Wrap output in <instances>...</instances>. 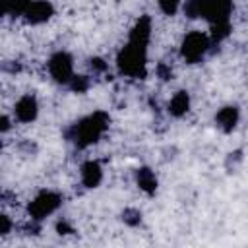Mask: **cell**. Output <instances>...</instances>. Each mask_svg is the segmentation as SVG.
I'll return each mask as SVG.
<instances>
[{
  "label": "cell",
  "instance_id": "cell-1",
  "mask_svg": "<svg viewBox=\"0 0 248 248\" xmlns=\"http://www.w3.org/2000/svg\"><path fill=\"white\" fill-rule=\"evenodd\" d=\"M108 114L103 110H95L87 116H83L81 120H78L72 130H70V140L78 145V147H87L99 141V138L107 132L108 128Z\"/></svg>",
  "mask_w": 248,
  "mask_h": 248
},
{
  "label": "cell",
  "instance_id": "cell-2",
  "mask_svg": "<svg viewBox=\"0 0 248 248\" xmlns=\"http://www.w3.org/2000/svg\"><path fill=\"white\" fill-rule=\"evenodd\" d=\"M145 62H147V45H141L136 41H128V45L122 46L116 56L118 70L130 78H143Z\"/></svg>",
  "mask_w": 248,
  "mask_h": 248
},
{
  "label": "cell",
  "instance_id": "cell-3",
  "mask_svg": "<svg viewBox=\"0 0 248 248\" xmlns=\"http://www.w3.org/2000/svg\"><path fill=\"white\" fill-rule=\"evenodd\" d=\"M209 45H211V41H209V37H207L205 33H202V31H192V33H188V35L182 39L180 56H182L188 64H196V62H200V60L207 54Z\"/></svg>",
  "mask_w": 248,
  "mask_h": 248
},
{
  "label": "cell",
  "instance_id": "cell-4",
  "mask_svg": "<svg viewBox=\"0 0 248 248\" xmlns=\"http://www.w3.org/2000/svg\"><path fill=\"white\" fill-rule=\"evenodd\" d=\"M60 203H62V198L56 194V192H50V190H43V192H39L35 198H33V202H29V215H31V219H45V217H48V215H52L58 207H60Z\"/></svg>",
  "mask_w": 248,
  "mask_h": 248
},
{
  "label": "cell",
  "instance_id": "cell-5",
  "mask_svg": "<svg viewBox=\"0 0 248 248\" xmlns=\"http://www.w3.org/2000/svg\"><path fill=\"white\" fill-rule=\"evenodd\" d=\"M48 72H50V78L58 83H70L72 78H74V60L68 52L60 50V52H54L48 60Z\"/></svg>",
  "mask_w": 248,
  "mask_h": 248
},
{
  "label": "cell",
  "instance_id": "cell-6",
  "mask_svg": "<svg viewBox=\"0 0 248 248\" xmlns=\"http://www.w3.org/2000/svg\"><path fill=\"white\" fill-rule=\"evenodd\" d=\"M52 14H54V8L48 0H31V4L27 6L23 14V19L31 25H39V23L48 21Z\"/></svg>",
  "mask_w": 248,
  "mask_h": 248
},
{
  "label": "cell",
  "instance_id": "cell-7",
  "mask_svg": "<svg viewBox=\"0 0 248 248\" xmlns=\"http://www.w3.org/2000/svg\"><path fill=\"white\" fill-rule=\"evenodd\" d=\"M37 112H39V103H37L35 95H31V93L19 97L17 103H16V107H14V116L19 122H23V124L33 122L37 118Z\"/></svg>",
  "mask_w": 248,
  "mask_h": 248
},
{
  "label": "cell",
  "instance_id": "cell-8",
  "mask_svg": "<svg viewBox=\"0 0 248 248\" xmlns=\"http://www.w3.org/2000/svg\"><path fill=\"white\" fill-rule=\"evenodd\" d=\"M238 118H240V112L234 105H229V107H223L217 110L215 114V124L217 128H221L223 132H232L238 124Z\"/></svg>",
  "mask_w": 248,
  "mask_h": 248
},
{
  "label": "cell",
  "instance_id": "cell-9",
  "mask_svg": "<svg viewBox=\"0 0 248 248\" xmlns=\"http://www.w3.org/2000/svg\"><path fill=\"white\" fill-rule=\"evenodd\" d=\"M79 174H81V182L85 188H97L103 180V169L97 161H85L81 165Z\"/></svg>",
  "mask_w": 248,
  "mask_h": 248
},
{
  "label": "cell",
  "instance_id": "cell-10",
  "mask_svg": "<svg viewBox=\"0 0 248 248\" xmlns=\"http://www.w3.org/2000/svg\"><path fill=\"white\" fill-rule=\"evenodd\" d=\"M188 108H190V95L186 91H176L169 101V114L178 118V116H184Z\"/></svg>",
  "mask_w": 248,
  "mask_h": 248
},
{
  "label": "cell",
  "instance_id": "cell-11",
  "mask_svg": "<svg viewBox=\"0 0 248 248\" xmlns=\"http://www.w3.org/2000/svg\"><path fill=\"white\" fill-rule=\"evenodd\" d=\"M136 182H138V186L143 190V192H147V194H153L155 190H157V178H155V172L151 170V169H138V172H136Z\"/></svg>",
  "mask_w": 248,
  "mask_h": 248
},
{
  "label": "cell",
  "instance_id": "cell-12",
  "mask_svg": "<svg viewBox=\"0 0 248 248\" xmlns=\"http://www.w3.org/2000/svg\"><path fill=\"white\" fill-rule=\"evenodd\" d=\"M159 4V10L165 14V16H174L182 4V0H157Z\"/></svg>",
  "mask_w": 248,
  "mask_h": 248
},
{
  "label": "cell",
  "instance_id": "cell-13",
  "mask_svg": "<svg viewBox=\"0 0 248 248\" xmlns=\"http://www.w3.org/2000/svg\"><path fill=\"white\" fill-rule=\"evenodd\" d=\"M74 91H78V93H83L87 87H89V81H87V78L85 76H74L72 78V81L68 83Z\"/></svg>",
  "mask_w": 248,
  "mask_h": 248
}]
</instances>
